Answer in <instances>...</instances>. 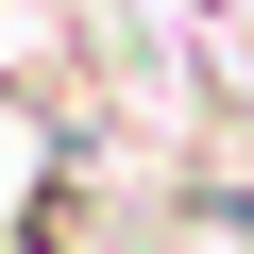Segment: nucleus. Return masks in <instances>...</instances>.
<instances>
[{
	"mask_svg": "<svg viewBox=\"0 0 254 254\" xmlns=\"http://www.w3.org/2000/svg\"><path fill=\"white\" fill-rule=\"evenodd\" d=\"M237 136H254V68H237Z\"/></svg>",
	"mask_w": 254,
	"mask_h": 254,
	"instance_id": "obj_1",
	"label": "nucleus"
}]
</instances>
